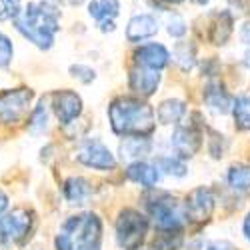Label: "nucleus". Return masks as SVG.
I'll return each instance as SVG.
<instances>
[{
    "mask_svg": "<svg viewBox=\"0 0 250 250\" xmlns=\"http://www.w3.org/2000/svg\"><path fill=\"white\" fill-rule=\"evenodd\" d=\"M158 84H160V70H152L146 66H134L130 70V88L142 98L152 96Z\"/></svg>",
    "mask_w": 250,
    "mask_h": 250,
    "instance_id": "nucleus-12",
    "label": "nucleus"
},
{
    "mask_svg": "<svg viewBox=\"0 0 250 250\" xmlns=\"http://www.w3.org/2000/svg\"><path fill=\"white\" fill-rule=\"evenodd\" d=\"M110 126L118 136H144L154 132L156 128V114L150 104L140 98L120 96L112 100L108 108Z\"/></svg>",
    "mask_w": 250,
    "mask_h": 250,
    "instance_id": "nucleus-1",
    "label": "nucleus"
},
{
    "mask_svg": "<svg viewBox=\"0 0 250 250\" xmlns=\"http://www.w3.org/2000/svg\"><path fill=\"white\" fill-rule=\"evenodd\" d=\"M174 58L180 62V66L184 70H188L194 64V48L188 52V44H178L176 50H174Z\"/></svg>",
    "mask_w": 250,
    "mask_h": 250,
    "instance_id": "nucleus-27",
    "label": "nucleus"
},
{
    "mask_svg": "<svg viewBox=\"0 0 250 250\" xmlns=\"http://www.w3.org/2000/svg\"><path fill=\"white\" fill-rule=\"evenodd\" d=\"M204 250H236V248L226 240H216V242H210Z\"/></svg>",
    "mask_w": 250,
    "mask_h": 250,
    "instance_id": "nucleus-31",
    "label": "nucleus"
},
{
    "mask_svg": "<svg viewBox=\"0 0 250 250\" xmlns=\"http://www.w3.org/2000/svg\"><path fill=\"white\" fill-rule=\"evenodd\" d=\"M244 236H246L248 242H250V212H248V216L244 218Z\"/></svg>",
    "mask_w": 250,
    "mask_h": 250,
    "instance_id": "nucleus-35",
    "label": "nucleus"
},
{
    "mask_svg": "<svg viewBox=\"0 0 250 250\" xmlns=\"http://www.w3.org/2000/svg\"><path fill=\"white\" fill-rule=\"evenodd\" d=\"M52 110L56 112L58 120L68 126L82 112V100L74 90H58L52 94Z\"/></svg>",
    "mask_w": 250,
    "mask_h": 250,
    "instance_id": "nucleus-10",
    "label": "nucleus"
},
{
    "mask_svg": "<svg viewBox=\"0 0 250 250\" xmlns=\"http://www.w3.org/2000/svg\"><path fill=\"white\" fill-rule=\"evenodd\" d=\"M134 250H148V248H134Z\"/></svg>",
    "mask_w": 250,
    "mask_h": 250,
    "instance_id": "nucleus-38",
    "label": "nucleus"
},
{
    "mask_svg": "<svg viewBox=\"0 0 250 250\" xmlns=\"http://www.w3.org/2000/svg\"><path fill=\"white\" fill-rule=\"evenodd\" d=\"M120 12V2L118 0H92L88 4V14L98 20V22H104V20H112L114 16H118Z\"/></svg>",
    "mask_w": 250,
    "mask_h": 250,
    "instance_id": "nucleus-20",
    "label": "nucleus"
},
{
    "mask_svg": "<svg viewBox=\"0 0 250 250\" xmlns=\"http://www.w3.org/2000/svg\"><path fill=\"white\" fill-rule=\"evenodd\" d=\"M230 188H234L236 192H246L250 190V166L248 164H234L230 166L226 176Z\"/></svg>",
    "mask_w": 250,
    "mask_h": 250,
    "instance_id": "nucleus-23",
    "label": "nucleus"
},
{
    "mask_svg": "<svg viewBox=\"0 0 250 250\" xmlns=\"http://www.w3.org/2000/svg\"><path fill=\"white\" fill-rule=\"evenodd\" d=\"M232 34V16L228 12H220L210 28V40L214 44H226V40Z\"/></svg>",
    "mask_w": 250,
    "mask_h": 250,
    "instance_id": "nucleus-22",
    "label": "nucleus"
},
{
    "mask_svg": "<svg viewBox=\"0 0 250 250\" xmlns=\"http://www.w3.org/2000/svg\"><path fill=\"white\" fill-rule=\"evenodd\" d=\"M48 128V102L42 98L38 106L32 110V116L28 120V130L32 134H42Z\"/></svg>",
    "mask_w": 250,
    "mask_h": 250,
    "instance_id": "nucleus-24",
    "label": "nucleus"
},
{
    "mask_svg": "<svg viewBox=\"0 0 250 250\" xmlns=\"http://www.w3.org/2000/svg\"><path fill=\"white\" fill-rule=\"evenodd\" d=\"M148 214L160 232H170V234H178L182 230L186 218L178 202L168 194H158L156 198H150Z\"/></svg>",
    "mask_w": 250,
    "mask_h": 250,
    "instance_id": "nucleus-4",
    "label": "nucleus"
},
{
    "mask_svg": "<svg viewBox=\"0 0 250 250\" xmlns=\"http://www.w3.org/2000/svg\"><path fill=\"white\" fill-rule=\"evenodd\" d=\"M90 194H92V186L84 178L72 176L64 182V196L70 204H84Z\"/></svg>",
    "mask_w": 250,
    "mask_h": 250,
    "instance_id": "nucleus-17",
    "label": "nucleus"
},
{
    "mask_svg": "<svg viewBox=\"0 0 250 250\" xmlns=\"http://www.w3.org/2000/svg\"><path fill=\"white\" fill-rule=\"evenodd\" d=\"M204 102L214 112H220V114H226L232 110V98L228 96V92L222 88L220 82H210L204 88Z\"/></svg>",
    "mask_w": 250,
    "mask_h": 250,
    "instance_id": "nucleus-16",
    "label": "nucleus"
},
{
    "mask_svg": "<svg viewBox=\"0 0 250 250\" xmlns=\"http://www.w3.org/2000/svg\"><path fill=\"white\" fill-rule=\"evenodd\" d=\"M148 152H150V140L144 136H126L120 144V154L126 160L136 162Z\"/></svg>",
    "mask_w": 250,
    "mask_h": 250,
    "instance_id": "nucleus-18",
    "label": "nucleus"
},
{
    "mask_svg": "<svg viewBox=\"0 0 250 250\" xmlns=\"http://www.w3.org/2000/svg\"><path fill=\"white\" fill-rule=\"evenodd\" d=\"M126 176H128L132 182L140 184V186H146V188H154V186L158 184V180H160V170L156 168L154 164L136 160V162L128 164Z\"/></svg>",
    "mask_w": 250,
    "mask_h": 250,
    "instance_id": "nucleus-15",
    "label": "nucleus"
},
{
    "mask_svg": "<svg viewBox=\"0 0 250 250\" xmlns=\"http://www.w3.org/2000/svg\"><path fill=\"white\" fill-rule=\"evenodd\" d=\"M30 100H32L30 88H14L0 92V122L16 124L28 112Z\"/></svg>",
    "mask_w": 250,
    "mask_h": 250,
    "instance_id": "nucleus-7",
    "label": "nucleus"
},
{
    "mask_svg": "<svg viewBox=\"0 0 250 250\" xmlns=\"http://www.w3.org/2000/svg\"><path fill=\"white\" fill-rule=\"evenodd\" d=\"M184 210H186V218H190L192 222H206L210 220L212 212H214V194L210 192V188H200L192 190L186 196L184 202Z\"/></svg>",
    "mask_w": 250,
    "mask_h": 250,
    "instance_id": "nucleus-9",
    "label": "nucleus"
},
{
    "mask_svg": "<svg viewBox=\"0 0 250 250\" xmlns=\"http://www.w3.org/2000/svg\"><path fill=\"white\" fill-rule=\"evenodd\" d=\"M30 230H32V216L24 208H16V210L0 216V244L2 246L22 242Z\"/></svg>",
    "mask_w": 250,
    "mask_h": 250,
    "instance_id": "nucleus-6",
    "label": "nucleus"
},
{
    "mask_svg": "<svg viewBox=\"0 0 250 250\" xmlns=\"http://www.w3.org/2000/svg\"><path fill=\"white\" fill-rule=\"evenodd\" d=\"M170 142H172V146H174V150H176V156L184 160V158L194 156V154L200 150V146H202V136H200L198 128L190 124V126H178V128L174 130Z\"/></svg>",
    "mask_w": 250,
    "mask_h": 250,
    "instance_id": "nucleus-11",
    "label": "nucleus"
},
{
    "mask_svg": "<svg viewBox=\"0 0 250 250\" xmlns=\"http://www.w3.org/2000/svg\"><path fill=\"white\" fill-rule=\"evenodd\" d=\"M168 34L174 36V38H180L186 34V24H184V20L178 16V14H172V18L168 20Z\"/></svg>",
    "mask_w": 250,
    "mask_h": 250,
    "instance_id": "nucleus-30",
    "label": "nucleus"
},
{
    "mask_svg": "<svg viewBox=\"0 0 250 250\" xmlns=\"http://www.w3.org/2000/svg\"><path fill=\"white\" fill-rule=\"evenodd\" d=\"M148 232V218L134 208H124L116 218V242L124 250H134L140 246Z\"/></svg>",
    "mask_w": 250,
    "mask_h": 250,
    "instance_id": "nucleus-5",
    "label": "nucleus"
},
{
    "mask_svg": "<svg viewBox=\"0 0 250 250\" xmlns=\"http://www.w3.org/2000/svg\"><path fill=\"white\" fill-rule=\"evenodd\" d=\"M116 26H114V20H104V22H100V30L102 32H112Z\"/></svg>",
    "mask_w": 250,
    "mask_h": 250,
    "instance_id": "nucleus-33",
    "label": "nucleus"
},
{
    "mask_svg": "<svg viewBox=\"0 0 250 250\" xmlns=\"http://www.w3.org/2000/svg\"><path fill=\"white\" fill-rule=\"evenodd\" d=\"M60 10L50 2H30L24 10L14 18L16 30L28 38L38 48L48 50L54 44V36L60 30L58 26Z\"/></svg>",
    "mask_w": 250,
    "mask_h": 250,
    "instance_id": "nucleus-2",
    "label": "nucleus"
},
{
    "mask_svg": "<svg viewBox=\"0 0 250 250\" xmlns=\"http://www.w3.org/2000/svg\"><path fill=\"white\" fill-rule=\"evenodd\" d=\"M240 40L244 44H250V20H246V22L240 26Z\"/></svg>",
    "mask_w": 250,
    "mask_h": 250,
    "instance_id": "nucleus-32",
    "label": "nucleus"
},
{
    "mask_svg": "<svg viewBox=\"0 0 250 250\" xmlns=\"http://www.w3.org/2000/svg\"><path fill=\"white\" fill-rule=\"evenodd\" d=\"M66 4H70V6H78V4H82L84 2V0H64Z\"/></svg>",
    "mask_w": 250,
    "mask_h": 250,
    "instance_id": "nucleus-36",
    "label": "nucleus"
},
{
    "mask_svg": "<svg viewBox=\"0 0 250 250\" xmlns=\"http://www.w3.org/2000/svg\"><path fill=\"white\" fill-rule=\"evenodd\" d=\"M136 60L140 66H146L152 70H162L170 60V52L162 44H144L136 50Z\"/></svg>",
    "mask_w": 250,
    "mask_h": 250,
    "instance_id": "nucleus-13",
    "label": "nucleus"
},
{
    "mask_svg": "<svg viewBox=\"0 0 250 250\" xmlns=\"http://www.w3.org/2000/svg\"><path fill=\"white\" fill-rule=\"evenodd\" d=\"M154 114H156L160 124H176L186 114V106H184V102L178 100V98H168V100H164L160 104Z\"/></svg>",
    "mask_w": 250,
    "mask_h": 250,
    "instance_id": "nucleus-19",
    "label": "nucleus"
},
{
    "mask_svg": "<svg viewBox=\"0 0 250 250\" xmlns=\"http://www.w3.org/2000/svg\"><path fill=\"white\" fill-rule=\"evenodd\" d=\"M12 56H14V48H12L10 38L0 32V68H6L10 64Z\"/></svg>",
    "mask_w": 250,
    "mask_h": 250,
    "instance_id": "nucleus-26",
    "label": "nucleus"
},
{
    "mask_svg": "<svg viewBox=\"0 0 250 250\" xmlns=\"http://www.w3.org/2000/svg\"><path fill=\"white\" fill-rule=\"evenodd\" d=\"M76 158H78V162H82L84 166L94 168V170H112L116 166L114 154L104 146L98 138L86 140L84 144H82V146L78 148Z\"/></svg>",
    "mask_w": 250,
    "mask_h": 250,
    "instance_id": "nucleus-8",
    "label": "nucleus"
},
{
    "mask_svg": "<svg viewBox=\"0 0 250 250\" xmlns=\"http://www.w3.org/2000/svg\"><path fill=\"white\" fill-rule=\"evenodd\" d=\"M158 170H164L166 174L170 176H186V172H188V168H186V164L182 158L178 156H160L158 158Z\"/></svg>",
    "mask_w": 250,
    "mask_h": 250,
    "instance_id": "nucleus-25",
    "label": "nucleus"
},
{
    "mask_svg": "<svg viewBox=\"0 0 250 250\" xmlns=\"http://www.w3.org/2000/svg\"><path fill=\"white\" fill-rule=\"evenodd\" d=\"M70 74H72L74 78H78L80 82H84V84H88V82H92V80L96 78L94 70H92L90 66H84V64H72V66H70Z\"/></svg>",
    "mask_w": 250,
    "mask_h": 250,
    "instance_id": "nucleus-29",
    "label": "nucleus"
},
{
    "mask_svg": "<svg viewBox=\"0 0 250 250\" xmlns=\"http://www.w3.org/2000/svg\"><path fill=\"white\" fill-rule=\"evenodd\" d=\"M232 116L234 126L242 132L250 130V94H242L236 100H232Z\"/></svg>",
    "mask_w": 250,
    "mask_h": 250,
    "instance_id": "nucleus-21",
    "label": "nucleus"
},
{
    "mask_svg": "<svg viewBox=\"0 0 250 250\" xmlns=\"http://www.w3.org/2000/svg\"><path fill=\"white\" fill-rule=\"evenodd\" d=\"M6 208H8V196L0 190V216H2V212L6 210Z\"/></svg>",
    "mask_w": 250,
    "mask_h": 250,
    "instance_id": "nucleus-34",
    "label": "nucleus"
},
{
    "mask_svg": "<svg viewBox=\"0 0 250 250\" xmlns=\"http://www.w3.org/2000/svg\"><path fill=\"white\" fill-rule=\"evenodd\" d=\"M156 32H158L156 18L150 14H138L130 18L128 28H126V38L130 42H142V40L154 36Z\"/></svg>",
    "mask_w": 250,
    "mask_h": 250,
    "instance_id": "nucleus-14",
    "label": "nucleus"
},
{
    "mask_svg": "<svg viewBox=\"0 0 250 250\" xmlns=\"http://www.w3.org/2000/svg\"><path fill=\"white\" fill-rule=\"evenodd\" d=\"M160 2H166V4H180L184 0H160Z\"/></svg>",
    "mask_w": 250,
    "mask_h": 250,
    "instance_id": "nucleus-37",
    "label": "nucleus"
},
{
    "mask_svg": "<svg viewBox=\"0 0 250 250\" xmlns=\"http://www.w3.org/2000/svg\"><path fill=\"white\" fill-rule=\"evenodd\" d=\"M102 222L94 212L70 216L56 236V250H100Z\"/></svg>",
    "mask_w": 250,
    "mask_h": 250,
    "instance_id": "nucleus-3",
    "label": "nucleus"
},
{
    "mask_svg": "<svg viewBox=\"0 0 250 250\" xmlns=\"http://www.w3.org/2000/svg\"><path fill=\"white\" fill-rule=\"evenodd\" d=\"M20 14V0H0V20H10Z\"/></svg>",
    "mask_w": 250,
    "mask_h": 250,
    "instance_id": "nucleus-28",
    "label": "nucleus"
}]
</instances>
